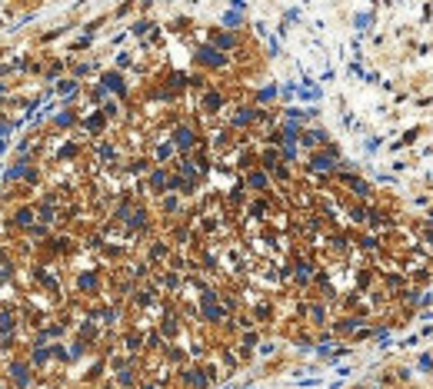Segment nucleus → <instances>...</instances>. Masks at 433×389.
Masks as SVG:
<instances>
[{"label": "nucleus", "instance_id": "nucleus-1", "mask_svg": "<svg viewBox=\"0 0 433 389\" xmlns=\"http://www.w3.org/2000/svg\"><path fill=\"white\" fill-rule=\"evenodd\" d=\"M4 376H7V382L14 389H30L33 386V373H30V363L27 359H10L7 366H4Z\"/></svg>", "mask_w": 433, "mask_h": 389}, {"label": "nucleus", "instance_id": "nucleus-2", "mask_svg": "<svg viewBox=\"0 0 433 389\" xmlns=\"http://www.w3.org/2000/svg\"><path fill=\"white\" fill-rule=\"evenodd\" d=\"M307 167L317 170V173H330V170L337 167V150H333V147H330V150H313Z\"/></svg>", "mask_w": 433, "mask_h": 389}, {"label": "nucleus", "instance_id": "nucleus-3", "mask_svg": "<svg viewBox=\"0 0 433 389\" xmlns=\"http://www.w3.org/2000/svg\"><path fill=\"white\" fill-rule=\"evenodd\" d=\"M14 226L33 230V226H37V207H17L14 210Z\"/></svg>", "mask_w": 433, "mask_h": 389}, {"label": "nucleus", "instance_id": "nucleus-4", "mask_svg": "<svg viewBox=\"0 0 433 389\" xmlns=\"http://www.w3.org/2000/svg\"><path fill=\"white\" fill-rule=\"evenodd\" d=\"M50 359H54V353H50V346H47V343H37V339H33V346H30V356H27V363H30V366H47Z\"/></svg>", "mask_w": 433, "mask_h": 389}, {"label": "nucleus", "instance_id": "nucleus-5", "mask_svg": "<svg viewBox=\"0 0 433 389\" xmlns=\"http://www.w3.org/2000/svg\"><path fill=\"white\" fill-rule=\"evenodd\" d=\"M197 60H200L203 67H227V57L220 54L216 47H200L197 50Z\"/></svg>", "mask_w": 433, "mask_h": 389}, {"label": "nucleus", "instance_id": "nucleus-6", "mask_svg": "<svg viewBox=\"0 0 433 389\" xmlns=\"http://www.w3.org/2000/svg\"><path fill=\"white\" fill-rule=\"evenodd\" d=\"M100 87H104V90H110V93H117V96H123V93H127V83H123V77H120L117 70L104 73V77H100Z\"/></svg>", "mask_w": 433, "mask_h": 389}, {"label": "nucleus", "instance_id": "nucleus-7", "mask_svg": "<svg viewBox=\"0 0 433 389\" xmlns=\"http://www.w3.org/2000/svg\"><path fill=\"white\" fill-rule=\"evenodd\" d=\"M247 190L267 193V190H270V176H267L264 170H250V173H247Z\"/></svg>", "mask_w": 433, "mask_h": 389}, {"label": "nucleus", "instance_id": "nucleus-8", "mask_svg": "<svg viewBox=\"0 0 433 389\" xmlns=\"http://www.w3.org/2000/svg\"><path fill=\"white\" fill-rule=\"evenodd\" d=\"M193 143H197V136H193L190 127H177L174 130V147H177V150H190Z\"/></svg>", "mask_w": 433, "mask_h": 389}, {"label": "nucleus", "instance_id": "nucleus-9", "mask_svg": "<svg viewBox=\"0 0 433 389\" xmlns=\"http://www.w3.org/2000/svg\"><path fill=\"white\" fill-rule=\"evenodd\" d=\"M184 379L190 382L193 389H203V386H210V376H207V369H200V366H197V369H184Z\"/></svg>", "mask_w": 433, "mask_h": 389}, {"label": "nucleus", "instance_id": "nucleus-10", "mask_svg": "<svg viewBox=\"0 0 433 389\" xmlns=\"http://www.w3.org/2000/svg\"><path fill=\"white\" fill-rule=\"evenodd\" d=\"M300 143H304L307 150H317L320 143H327V133H323V130H304V133H300Z\"/></svg>", "mask_w": 433, "mask_h": 389}, {"label": "nucleus", "instance_id": "nucleus-11", "mask_svg": "<svg viewBox=\"0 0 433 389\" xmlns=\"http://www.w3.org/2000/svg\"><path fill=\"white\" fill-rule=\"evenodd\" d=\"M253 120H257V110H253V107H240L237 117H233V127H247V123H253Z\"/></svg>", "mask_w": 433, "mask_h": 389}, {"label": "nucleus", "instance_id": "nucleus-12", "mask_svg": "<svg viewBox=\"0 0 433 389\" xmlns=\"http://www.w3.org/2000/svg\"><path fill=\"white\" fill-rule=\"evenodd\" d=\"M77 90H80V83H77V80H60V83H57V93L64 96V100L77 96Z\"/></svg>", "mask_w": 433, "mask_h": 389}, {"label": "nucleus", "instance_id": "nucleus-13", "mask_svg": "<svg viewBox=\"0 0 433 389\" xmlns=\"http://www.w3.org/2000/svg\"><path fill=\"white\" fill-rule=\"evenodd\" d=\"M167 183H170V176L163 173V170H153V173H150V186L157 193H167Z\"/></svg>", "mask_w": 433, "mask_h": 389}, {"label": "nucleus", "instance_id": "nucleus-14", "mask_svg": "<svg viewBox=\"0 0 433 389\" xmlns=\"http://www.w3.org/2000/svg\"><path fill=\"white\" fill-rule=\"evenodd\" d=\"M83 127H87V130H94V133H100V130L107 127V117H104V113H90V117L83 120Z\"/></svg>", "mask_w": 433, "mask_h": 389}, {"label": "nucleus", "instance_id": "nucleus-15", "mask_svg": "<svg viewBox=\"0 0 433 389\" xmlns=\"http://www.w3.org/2000/svg\"><path fill=\"white\" fill-rule=\"evenodd\" d=\"M260 160H264V167H267V170H277L283 157H280V150H273V147H270V150H264V157H260Z\"/></svg>", "mask_w": 433, "mask_h": 389}, {"label": "nucleus", "instance_id": "nucleus-16", "mask_svg": "<svg viewBox=\"0 0 433 389\" xmlns=\"http://www.w3.org/2000/svg\"><path fill=\"white\" fill-rule=\"evenodd\" d=\"M77 153H80V147H77V143H64V147L57 150V160H64V163H70V160L77 157Z\"/></svg>", "mask_w": 433, "mask_h": 389}, {"label": "nucleus", "instance_id": "nucleus-17", "mask_svg": "<svg viewBox=\"0 0 433 389\" xmlns=\"http://www.w3.org/2000/svg\"><path fill=\"white\" fill-rule=\"evenodd\" d=\"M213 43H216V50H233L237 47V37H233V33H216Z\"/></svg>", "mask_w": 433, "mask_h": 389}, {"label": "nucleus", "instance_id": "nucleus-18", "mask_svg": "<svg viewBox=\"0 0 433 389\" xmlns=\"http://www.w3.org/2000/svg\"><path fill=\"white\" fill-rule=\"evenodd\" d=\"M77 286H80V293H94V289H97V276H94V273H80Z\"/></svg>", "mask_w": 433, "mask_h": 389}, {"label": "nucleus", "instance_id": "nucleus-19", "mask_svg": "<svg viewBox=\"0 0 433 389\" xmlns=\"http://www.w3.org/2000/svg\"><path fill=\"white\" fill-rule=\"evenodd\" d=\"M220 104H224V96L216 93V90H210V93L203 96V110H210V113H213V110H220Z\"/></svg>", "mask_w": 433, "mask_h": 389}, {"label": "nucleus", "instance_id": "nucleus-20", "mask_svg": "<svg viewBox=\"0 0 433 389\" xmlns=\"http://www.w3.org/2000/svg\"><path fill=\"white\" fill-rule=\"evenodd\" d=\"M77 123V117H73V110H60L54 117V127H73Z\"/></svg>", "mask_w": 433, "mask_h": 389}, {"label": "nucleus", "instance_id": "nucleus-21", "mask_svg": "<svg viewBox=\"0 0 433 389\" xmlns=\"http://www.w3.org/2000/svg\"><path fill=\"white\" fill-rule=\"evenodd\" d=\"M97 157L104 160V163H113V157H117V150H113V143H100V147H97Z\"/></svg>", "mask_w": 433, "mask_h": 389}, {"label": "nucleus", "instance_id": "nucleus-22", "mask_svg": "<svg viewBox=\"0 0 433 389\" xmlns=\"http://www.w3.org/2000/svg\"><path fill=\"white\" fill-rule=\"evenodd\" d=\"M130 230H140V226H147V210H134V216L127 220Z\"/></svg>", "mask_w": 433, "mask_h": 389}, {"label": "nucleus", "instance_id": "nucleus-23", "mask_svg": "<svg viewBox=\"0 0 433 389\" xmlns=\"http://www.w3.org/2000/svg\"><path fill=\"white\" fill-rule=\"evenodd\" d=\"M347 183H350V190L357 193V197H370V183L357 180V176H350V180H347Z\"/></svg>", "mask_w": 433, "mask_h": 389}, {"label": "nucleus", "instance_id": "nucleus-24", "mask_svg": "<svg viewBox=\"0 0 433 389\" xmlns=\"http://www.w3.org/2000/svg\"><path fill=\"white\" fill-rule=\"evenodd\" d=\"M160 329H163V336H177V316H174V313H167V316H163Z\"/></svg>", "mask_w": 433, "mask_h": 389}, {"label": "nucleus", "instance_id": "nucleus-25", "mask_svg": "<svg viewBox=\"0 0 433 389\" xmlns=\"http://www.w3.org/2000/svg\"><path fill=\"white\" fill-rule=\"evenodd\" d=\"M174 150H177L174 140H170V143H160V147H157V160H160V163H167V160L174 157Z\"/></svg>", "mask_w": 433, "mask_h": 389}, {"label": "nucleus", "instance_id": "nucleus-26", "mask_svg": "<svg viewBox=\"0 0 433 389\" xmlns=\"http://www.w3.org/2000/svg\"><path fill=\"white\" fill-rule=\"evenodd\" d=\"M117 382H120V386H134L137 382V369H120V373H117Z\"/></svg>", "mask_w": 433, "mask_h": 389}, {"label": "nucleus", "instance_id": "nucleus-27", "mask_svg": "<svg viewBox=\"0 0 433 389\" xmlns=\"http://www.w3.org/2000/svg\"><path fill=\"white\" fill-rule=\"evenodd\" d=\"M310 273H313L310 263H297V279H300V283H310Z\"/></svg>", "mask_w": 433, "mask_h": 389}, {"label": "nucleus", "instance_id": "nucleus-28", "mask_svg": "<svg viewBox=\"0 0 433 389\" xmlns=\"http://www.w3.org/2000/svg\"><path fill=\"white\" fill-rule=\"evenodd\" d=\"M323 316H327L323 306H310V323H323Z\"/></svg>", "mask_w": 433, "mask_h": 389}, {"label": "nucleus", "instance_id": "nucleus-29", "mask_svg": "<svg viewBox=\"0 0 433 389\" xmlns=\"http://www.w3.org/2000/svg\"><path fill=\"white\" fill-rule=\"evenodd\" d=\"M273 96H277V87L270 83V87H264V90L257 93V100H264V104H267V100H273Z\"/></svg>", "mask_w": 433, "mask_h": 389}, {"label": "nucleus", "instance_id": "nucleus-30", "mask_svg": "<svg viewBox=\"0 0 433 389\" xmlns=\"http://www.w3.org/2000/svg\"><path fill=\"white\" fill-rule=\"evenodd\" d=\"M90 100H94V104L107 100V90H104V87H94V90H90Z\"/></svg>", "mask_w": 433, "mask_h": 389}, {"label": "nucleus", "instance_id": "nucleus-31", "mask_svg": "<svg viewBox=\"0 0 433 389\" xmlns=\"http://www.w3.org/2000/svg\"><path fill=\"white\" fill-rule=\"evenodd\" d=\"M160 256H167V243H157V247L150 250V260H160Z\"/></svg>", "mask_w": 433, "mask_h": 389}, {"label": "nucleus", "instance_id": "nucleus-32", "mask_svg": "<svg viewBox=\"0 0 433 389\" xmlns=\"http://www.w3.org/2000/svg\"><path fill=\"white\" fill-rule=\"evenodd\" d=\"M160 343H163L160 333H150V336H147V346H150V350H160Z\"/></svg>", "mask_w": 433, "mask_h": 389}, {"label": "nucleus", "instance_id": "nucleus-33", "mask_svg": "<svg viewBox=\"0 0 433 389\" xmlns=\"http://www.w3.org/2000/svg\"><path fill=\"white\" fill-rule=\"evenodd\" d=\"M224 24L227 27H237V24H240V14H233V10H230V14H224Z\"/></svg>", "mask_w": 433, "mask_h": 389}, {"label": "nucleus", "instance_id": "nucleus-34", "mask_svg": "<svg viewBox=\"0 0 433 389\" xmlns=\"http://www.w3.org/2000/svg\"><path fill=\"white\" fill-rule=\"evenodd\" d=\"M163 210H167V213H174V210H177V197H163Z\"/></svg>", "mask_w": 433, "mask_h": 389}, {"label": "nucleus", "instance_id": "nucleus-35", "mask_svg": "<svg viewBox=\"0 0 433 389\" xmlns=\"http://www.w3.org/2000/svg\"><path fill=\"white\" fill-rule=\"evenodd\" d=\"M140 389H157V386H153V382H140Z\"/></svg>", "mask_w": 433, "mask_h": 389}]
</instances>
